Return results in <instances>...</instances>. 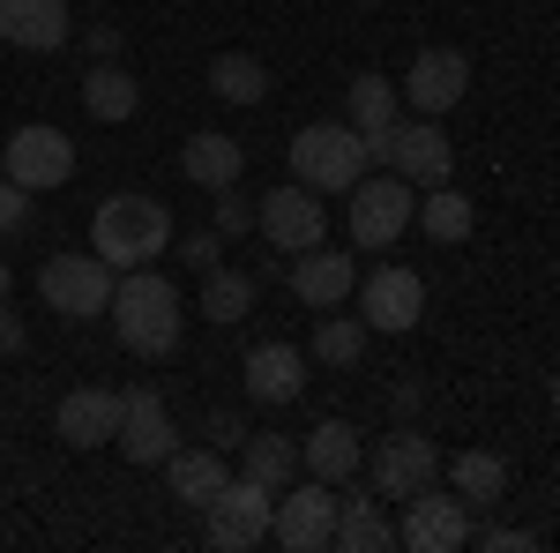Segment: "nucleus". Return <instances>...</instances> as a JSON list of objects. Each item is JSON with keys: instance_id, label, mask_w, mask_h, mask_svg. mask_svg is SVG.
<instances>
[{"instance_id": "nucleus-1", "label": "nucleus", "mask_w": 560, "mask_h": 553, "mask_svg": "<svg viewBox=\"0 0 560 553\" xmlns=\"http://www.w3.org/2000/svg\"><path fill=\"white\" fill-rule=\"evenodd\" d=\"M105 314H113V330H120V344H128L135 359L179 352V292H173V277H158L150 262L113 277V307Z\"/></svg>"}, {"instance_id": "nucleus-2", "label": "nucleus", "mask_w": 560, "mask_h": 553, "mask_svg": "<svg viewBox=\"0 0 560 553\" xmlns=\"http://www.w3.org/2000/svg\"><path fill=\"white\" fill-rule=\"evenodd\" d=\"M173 247V210L150 203V195H105L90 210V255L113 262V269H142Z\"/></svg>"}, {"instance_id": "nucleus-3", "label": "nucleus", "mask_w": 560, "mask_h": 553, "mask_svg": "<svg viewBox=\"0 0 560 553\" xmlns=\"http://www.w3.org/2000/svg\"><path fill=\"white\" fill-rule=\"evenodd\" d=\"M292 180L314 195H351L366 180V135L351 120H314L292 135Z\"/></svg>"}, {"instance_id": "nucleus-4", "label": "nucleus", "mask_w": 560, "mask_h": 553, "mask_svg": "<svg viewBox=\"0 0 560 553\" xmlns=\"http://www.w3.org/2000/svg\"><path fill=\"white\" fill-rule=\"evenodd\" d=\"M269 539L284 553H322L337 539V486L329 479H292L269 509Z\"/></svg>"}, {"instance_id": "nucleus-5", "label": "nucleus", "mask_w": 560, "mask_h": 553, "mask_svg": "<svg viewBox=\"0 0 560 553\" xmlns=\"http://www.w3.org/2000/svg\"><path fill=\"white\" fill-rule=\"evenodd\" d=\"M366 479H374L382 502H411L419 486L441 479V449H433L419 426H396V434H382V441L366 449Z\"/></svg>"}, {"instance_id": "nucleus-6", "label": "nucleus", "mask_w": 560, "mask_h": 553, "mask_svg": "<svg viewBox=\"0 0 560 553\" xmlns=\"http://www.w3.org/2000/svg\"><path fill=\"white\" fill-rule=\"evenodd\" d=\"M396 546L411 553H464L471 546V502L448 486H419L411 502H404V523H396Z\"/></svg>"}, {"instance_id": "nucleus-7", "label": "nucleus", "mask_w": 560, "mask_h": 553, "mask_svg": "<svg viewBox=\"0 0 560 553\" xmlns=\"http://www.w3.org/2000/svg\"><path fill=\"white\" fill-rule=\"evenodd\" d=\"M38 299L52 314H68V322H97L105 307H113V262L97 255H52L38 269Z\"/></svg>"}, {"instance_id": "nucleus-8", "label": "nucleus", "mask_w": 560, "mask_h": 553, "mask_svg": "<svg viewBox=\"0 0 560 553\" xmlns=\"http://www.w3.org/2000/svg\"><path fill=\"white\" fill-rule=\"evenodd\" d=\"M366 158L396 165V180H411V187H441L456 172V150H448V135L433 128V120H396L388 135L366 142Z\"/></svg>"}, {"instance_id": "nucleus-9", "label": "nucleus", "mask_w": 560, "mask_h": 553, "mask_svg": "<svg viewBox=\"0 0 560 553\" xmlns=\"http://www.w3.org/2000/svg\"><path fill=\"white\" fill-rule=\"evenodd\" d=\"M411 210H419V187H411V180H396V172L359 180V187H351V240H359V247H396V240L411 232Z\"/></svg>"}, {"instance_id": "nucleus-10", "label": "nucleus", "mask_w": 560, "mask_h": 553, "mask_svg": "<svg viewBox=\"0 0 560 553\" xmlns=\"http://www.w3.org/2000/svg\"><path fill=\"white\" fill-rule=\"evenodd\" d=\"M419 314H427V277H419V269H404V262L366 269V285H359V322H366V330L404 337V330H419Z\"/></svg>"}, {"instance_id": "nucleus-11", "label": "nucleus", "mask_w": 560, "mask_h": 553, "mask_svg": "<svg viewBox=\"0 0 560 553\" xmlns=\"http://www.w3.org/2000/svg\"><path fill=\"white\" fill-rule=\"evenodd\" d=\"M255 224H261V240L277 247V255H306V247H322L329 240V210L314 203V187H269L255 203Z\"/></svg>"}, {"instance_id": "nucleus-12", "label": "nucleus", "mask_w": 560, "mask_h": 553, "mask_svg": "<svg viewBox=\"0 0 560 553\" xmlns=\"http://www.w3.org/2000/svg\"><path fill=\"white\" fill-rule=\"evenodd\" d=\"M0 172L23 180L31 195H38V187H68V180H75V142L60 128H45V120H31V128H15L0 142Z\"/></svg>"}, {"instance_id": "nucleus-13", "label": "nucleus", "mask_w": 560, "mask_h": 553, "mask_svg": "<svg viewBox=\"0 0 560 553\" xmlns=\"http://www.w3.org/2000/svg\"><path fill=\"white\" fill-rule=\"evenodd\" d=\"M269 509H277V494H269V486H255L247 471H240V479H224V494L202 509V516H210V546L217 553L261 546V539H269Z\"/></svg>"}, {"instance_id": "nucleus-14", "label": "nucleus", "mask_w": 560, "mask_h": 553, "mask_svg": "<svg viewBox=\"0 0 560 553\" xmlns=\"http://www.w3.org/2000/svg\"><path fill=\"white\" fill-rule=\"evenodd\" d=\"M404 105L419 113V120H441L448 105H464V90H471V60L456 53V45H427L411 68H404Z\"/></svg>"}, {"instance_id": "nucleus-15", "label": "nucleus", "mask_w": 560, "mask_h": 553, "mask_svg": "<svg viewBox=\"0 0 560 553\" xmlns=\"http://www.w3.org/2000/svg\"><path fill=\"white\" fill-rule=\"evenodd\" d=\"M120 412H128L120 389H68L60 412H52V434H60L68 449H105V441L120 434Z\"/></svg>"}, {"instance_id": "nucleus-16", "label": "nucleus", "mask_w": 560, "mask_h": 553, "mask_svg": "<svg viewBox=\"0 0 560 553\" xmlns=\"http://www.w3.org/2000/svg\"><path fill=\"white\" fill-rule=\"evenodd\" d=\"M120 396H128L120 434H113V441H120V457H128V464H165V457L179 449L173 419H165V396H158V389H120Z\"/></svg>"}, {"instance_id": "nucleus-17", "label": "nucleus", "mask_w": 560, "mask_h": 553, "mask_svg": "<svg viewBox=\"0 0 560 553\" xmlns=\"http://www.w3.org/2000/svg\"><path fill=\"white\" fill-rule=\"evenodd\" d=\"M75 31L68 0H0V45H23V53H60Z\"/></svg>"}, {"instance_id": "nucleus-18", "label": "nucleus", "mask_w": 560, "mask_h": 553, "mask_svg": "<svg viewBox=\"0 0 560 553\" xmlns=\"http://www.w3.org/2000/svg\"><path fill=\"white\" fill-rule=\"evenodd\" d=\"M240 382H247L255 404H292V396L306 389L300 344H255V352H247V367H240Z\"/></svg>"}, {"instance_id": "nucleus-19", "label": "nucleus", "mask_w": 560, "mask_h": 553, "mask_svg": "<svg viewBox=\"0 0 560 553\" xmlns=\"http://www.w3.org/2000/svg\"><path fill=\"white\" fill-rule=\"evenodd\" d=\"M351 285H359V262L351 255H337V247H306L300 262H292V292L306 299V307H345L351 299Z\"/></svg>"}, {"instance_id": "nucleus-20", "label": "nucleus", "mask_w": 560, "mask_h": 553, "mask_svg": "<svg viewBox=\"0 0 560 553\" xmlns=\"http://www.w3.org/2000/svg\"><path fill=\"white\" fill-rule=\"evenodd\" d=\"M359 457H366V449H359V426L351 419H322L300 441L306 479H329V486H337V479H359Z\"/></svg>"}, {"instance_id": "nucleus-21", "label": "nucleus", "mask_w": 560, "mask_h": 553, "mask_svg": "<svg viewBox=\"0 0 560 553\" xmlns=\"http://www.w3.org/2000/svg\"><path fill=\"white\" fill-rule=\"evenodd\" d=\"M179 172H187V180H195V187H240V172H247V150H240V142H232V135H187V142H179Z\"/></svg>"}, {"instance_id": "nucleus-22", "label": "nucleus", "mask_w": 560, "mask_h": 553, "mask_svg": "<svg viewBox=\"0 0 560 553\" xmlns=\"http://www.w3.org/2000/svg\"><path fill=\"white\" fill-rule=\"evenodd\" d=\"M165 479H173V502H179V509H210L232 471H224L217 449H173V457H165Z\"/></svg>"}, {"instance_id": "nucleus-23", "label": "nucleus", "mask_w": 560, "mask_h": 553, "mask_svg": "<svg viewBox=\"0 0 560 553\" xmlns=\"http://www.w3.org/2000/svg\"><path fill=\"white\" fill-rule=\"evenodd\" d=\"M240 471L269 486V494H284L292 479H300V441H284V434H247L240 441Z\"/></svg>"}, {"instance_id": "nucleus-24", "label": "nucleus", "mask_w": 560, "mask_h": 553, "mask_svg": "<svg viewBox=\"0 0 560 553\" xmlns=\"http://www.w3.org/2000/svg\"><path fill=\"white\" fill-rule=\"evenodd\" d=\"M83 105L90 120H105V128H120V120H135V105H142V90H135L128 68H113V60H97L83 76Z\"/></svg>"}, {"instance_id": "nucleus-25", "label": "nucleus", "mask_w": 560, "mask_h": 553, "mask_svg": "<svg viewBox=\"0 0 560 553\" xmlns=\"http://www.w3.org/2000/svg\"><path fill=\"white\" fill-rule=\"evenodd\" d=\"M419 232H427V240H441V247H456V240H471V195H464V187H448V180H441V187H427V195H419Z\"/></svg>"}, {"instance_id": "nucleus-26", "label": "nucleus", "mask_w": 560, "mask_h": 553, "mask_svg": "<svg viewBox=\"0 0 560 553\" xmlns=\"http://www.w3.org/2000/svg\"><path fill=\"white\" fill-rule=\"evenodd\" d=\"M448 486L478 502V509H493L501 494H509V457H493V449H464L456 464H448Z\"/></svg>"}, {"instance_id": "nucleus-27", "label": "nucleus", "mask_w": 560, "mask_h": 553, "mask_svg": "<svg viewBox=\"0 0 560 553\" xmlns=\"http://www.w3.org/2000/svg\"><path fill=\"white\" fill-rule=\"evenodd\" d=\"M329 546H345V553H388V546H396V523L359 494V502H337V539H329Z\"/></svg>"}, {"instance_id": "nucleus-28", "label": "nucleus", "mask_w": 560, "mask_h": 553, "mask_svg": "<svg viewBox=\"0 0 560 553\" xmlns=\"http://www.w3.org/2000/svg\"><path fill=\"white\" fill-rule=\"evenodd\" d=\"M396 120H404V90L388 83V76H359V83H351V128L374 142V135H388Z\"/></svg>"}, {"instance_id": "nucleus-29", "label": "nucleus", "mask_w": 560, "mask_h": 553, "mask_svg": "<svg viewBox=\"0 0 560 553\" xmlns=\"http://www.w3.org/2000/svg\"><path fill=\"white\" fill-rule=\"evenodd\" d=\"M210 90L224 97V105H261V97H269V68H261L255 53H217Z\"/></svg>"}, {"instance_id": "nucleus-30", "label": "nucleus", "mask_w": 560, "mask_h": 553, "mask_svg": "<svg viewBox=\"0 0 560 553\" xmlns=\"http://www.w3.org/2000/svg\"><path fill=\"white\" fill-rule=\"evenodd\" d=\"M202 314L210 322H247L255 314V277L247 269H224V262L202 269Z\"/></svg>"}, {"instance_id": "nucleus-31", "label": "nucleus", "mask_w": 560, "mask_h": 553, "mask_svg": "<svg viewBox=\"0 0 560 553\" xmlns=\"http://www.w3.org/2000/svg\"><path fill=\"white\" fill-rule=\"evenodd\" d=\"M366 337H374L366 322H345V314L329 307V322H314V359H322V367H359V359H366Z\"/></svg>"}, {"instance_id": "nucleus-32", "label": "nucleus", "mask_w": 560, "mask_h": 553, "mask_svg": "<svg viewBox=\"0 0 560 553\" xmlns=\"http://www.w3.org/2000/svg\"><path fill=\"white\" fill-rule=\"evenodd\" d=\"M255 224V203H240V187H217V210H210V232L217 240H240Z\"/></svg>"}, {"instance_id": "nucleus-33", "label": "nucleus", "mask_w": 560, "mask_h": 553, "mask_svg": "<svg viewBox=\"0 0 560 553\" xmlns=\"http://www.w3.org/2000/svg\"><path fill=\"white\" fill-rule=\"evenodd\" d=\"M31 224V187L23 180H0V240H15Z\"/></svg>"}, {"instance_id": "nucleus-34", "label": "nucleus", "mask_w": 560, "mask_h": 553, "mask_svg": "<svg viewBox=\"0 0 560 553\" xmlns=\"http://www.w3.org/2000/svg\"><path fill=\"white\" fill-rule=\"evenodd\" d=\"M217 247H224L217 232H187V240H179V262H195V269H217Z\"/></svg>"}, {"instance_id": "nucleus-35", "label": "nucleus", "mask_w": 560, "mask_h": 553, "mask_svg": "<svg viewBox=\"0 0 560 553\" xmlns=\"http://www.w3.org/2000/svg\"><path fill=\"white\" fill-rule=\"evenodd\" d=\"M538 531H478V553H530Z\"/></svg>"}, {"instance_id": "nucleus-36", "label": "nucleus", "mask_w": 560, "mask_h": 553, "mask_svg": "<svg viewBox=\"0 0 560 553\" xmlns=\"http://www.w3.org/2000/svg\"><path fill=\"white\" fill-rule=\"evenodd\" d=\"M15 352H23V322H15L8 299H0V359H15Z\"/></svg>"}, {"instance_id": "nucleus-37", "label": "nucleus", "mask_w": 560, "mask_h": 553, "mask_svg": "<svg viewBox=\"0 0 560 553\" xmlns=\"http://www.w3.org/2000/svg\"><path fill=\"white\" fill-rule=\"evenodd\" d=\"M90 53H97V60H113V53H120V31H113V23H97V31H90Z\"/></svg>"}, {"instance_id": "nucleus-38", "label": "nucleus", "mask_w": 560, "mask_h": 553, "mask_svg": "<svg viewBox=\"0 0 560 553\" xmlns=\"http://www.w3.org/2000/svg\"><path fill=\"white\" fill-rule=\"evenodd\" d=\"M224 441H247V434H240V426H232L224 412H217V419H210V449H224Z\"/></svg>"}, {"instance_id": "nucleus-39", "label": "nucleus", "mask_w": 560, "mask_h": 553, "mask_svg": "<svg viewBox=\"0 0 560 553\" xmlns=\"http://www.w3.org/2000/svg\"><path fill=\"white\" fill-rule=\"evenodd\" d=\"M0 299H8V262H0Z\"/></svg>"}, {"instance_id": "nucleus-40", "label": "nucleus", "mask_w": 560, "mask_h": 553, "mask_svg": "<svg viewBox=\"0 0 560 553\" xmlns=\"http://www.w3.org/2000/svg\"><path fill=\"white\" fill-rule=\"evenodd\" d=\"M553 404H560V375H553Z\"/></svg>"}, {"instance_id": "nucleus-41", "label": "nucleus", "mask_w": 560, "mask_h": 553, "mask_svg": "<svg viewBox=\"0 0 560 553\" xmlns=\"http://www.w3.org/2000/svg\"><path fill=\"white\" fill-rule=\"evenodd\" d=\"M359 8H374V0H359Z\"/></svg>"}]
</instances>
